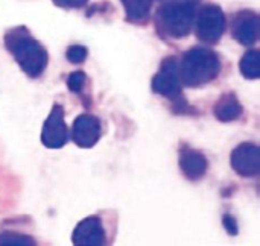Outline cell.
I'll use <instances>...</instances> for the list:
<instances>
[{
	"label": "cell",
	"instance_id": "1",
	"mask_svg": "<svg viewBox=\"0 0 260 246\" xmlns=\"http://www.w3.org/2000/svg\"><path fill=\"white\" fill-rule=\"evenodd\" d=\"M3 44L26 76L37 79L46 72L49 53L26 26L8 29L3 37Z\"/></svg>",
	"mask_w": 260,
	"mask_h": 246
},
{
	"label": "cell",
	"instance_id": "2",
	"mask_svg": "<svg viewBox=\"0 0 260 246\" xmlns=\"http://www.w3.org/2000/svg\"><path fill=\"white\" fill-rule=\"evenodd\" d=\"M200 0H161L155 12V29L160 37L181 40L189 37Z\"/></svg>",
	"mask_w": 260,
	"mask_h": 246
},
{
	"label": "cell",
	"instance_id": "3",
	"mask_svg": "<svg viewBox=\"0 0 260 246\" xmlns=\"http://www.w3.org/2000/svg\"><path fill=\"white\" fill-rule=\"evenodd\" d=\"M178 65L183 87L187 88H200L213 82L222 67L219 55L213 49L203 46L186 50Z\"/></svg>",
	"mask_w": 260,
	"mask_h": 246
},
{
	"label": "cell",
	"instance_id": "4",
	"mask_svg": "<svg viewBox=\"0 0 260 246\" xmlns=\"http://www.w3.org/2000/svg\"><path fill=\"white\" fill-rule=\"evenodd\" d=\"M151 88L155 94L171 100L175 114H197L183 96V82L180 78V65L175 56H166L158 72L151 81Z\"/></svg>",
	"mask_w": 260,
	"mask_h": 246
},
{
	"label": "cell",
	"instance_id": "5",
	"mask_svg": "<svg viewBox=\"0 0 260 246\" xmlns=\"http://www.w3.org/2000/svg\"><path fill=\"white\" fill-rule=\"evenodd\" d=\"M227 27V17L219 5L207 3L203 6H198L195 20H193V29L197 38L209 46L216 44Z\"/></svg>",
	"mask_w": 260,
	"mask_h": 246
},
{
	"label": "cell",
	"instance_id": "6",
	"mask_svg": "<svg viewBox=\"0 0 260 246\" xmlns=\"http://www.w3.org/2000/svg\"><path fill=\"white\" fill-rule=\"evenodd\" d=\"M72 243L75 246H104L111 243L102 218L93 215L82 219L72 233Z\"/></svg>",
	"mask_w": 260,
	"mask_h": 246
},
{
	"label": "cell",
	"instance_id": "7",
	"mask_svg": "<svg viewBox=\"0 0 260 246\" xmlns=\"http://www.w3.org/2000/svg\"><path fill=\"white\" fill-rule=\"evenodd\" d=\"M69 128L64 120V108L55 103L44 120L41 129V143L47 149H61L69 142Z\"/></svg>",
	"mask_w": 260,
	"mask_h": 246
},
{
	"label": "cell",
	"instance_id": "8",
	"mask_svg": "<svg viewBox=\"0 0 260 246\" xmlns=\"http://www.w3.org/2000/svg\"><path fill=\"white\" fill-rule=\"evenodd\" d=\"M233 170L242 178H257L260 175V149L253 142L238 145L230 155Z\"/></svg>",
	"mask_w": 260,
	"mask_h": 246
},
{
	"label": "cell",
	"instance_id": "9",
	"mask_svg": "<svg viewBox=\"0 0 260 246\" xmlns=\"http://www.w3.org/2000/svg\"><path fill=\"white\" fill-rule=\"evenodd\" d=\"M230 30L233 40L245 47H251L259 38V14L251 9H242L232 15Z\"/></svg>",
	"mask_w": 260,
	"mask_h": 246
},
{
	"label": "cell",
	"instance_id": "10",
	"mask_svg": "<svg viewBox=\"0 0 260 246\" xmlns=\"http://www.w3.org/2000/svg\"><path fill=\"white\" fill-rule=\"evenodd\" d=\"M72 140L78 148L90 149L102 137L101 120L93 114H81L73 120L72 125Z\"/></svg>",
	"mask_w": 260,
	"mask_h": 246
},
{
	"label": "cell",
	"instance_id": "11",
	"mask_svg": "<svg viewBox=\"0 0 260 246\" xmlns=\"http://www.w3.org/2000/svg\"><path fill=\"white\" fill-rule=\"evenodd\" d=\"M178 164L181 169V173L189 181H200L204 178L209 169V160L207 157L198 151L193 149L189 145H181L178 152Z\"/></svg>",
	"mask_w": 260,
	"mask_h": 246
},
{
	"label": "cell",
	"instance_id": "12",
	"mask_svg": "<svg viewBox=\"0 0 260 246\" xmlns=\"http://www.w3.org/2000/svg\"><path fill=\"white\" fill-rule=\"evenodd\" d=\"M213 114L219 122L229 123V122H235L241 119V116L244 114V107L238 94L233 91H229V93H222L221 97L216 100L213 107Z\"/></svg>",
	"mask_w": 260,
	"mask_h": 246
},
{
	"label": "cell",
	"instance_id": "13",
	"mask_svg": "<svg viewBox=\"0 0 260 246\" xmlns=\"http://www.w3.org/2000/svg\"><path fill=\"white\" fill-rule=\"evenodd\" d=\"M125 9V20L134 24L148 21L154 0H120Z\"/></svg>",
	"mask_w": 260,
	"mask_h": 246
},
{
	"label": "cell",
	"instance_id": "14",
	"mask_svg": "<svg viewBox=\"0 0 260 246\" xmlns=\"http://www.w3.org/2000/svg\"><path fill=\"white\" fill-rule=\"evenodd\" d=\"M260 53L257 49H248V52L244 53L241 62H239V70L241 75L248 79V81H257L260 78L259 67Z\"/></svg>",
	"mask_w": 260,
	"mask_h": 246
},
{
	"label": "cell",
	"instance_id": "15",
	"mask_svg": "<svg viewBox=\"0 0 260 246\" xmlns=\"http://www.w3.org/2000/svg\"><path fill=\"white\" fill-rule=\"evenodd\" d=\"M0 245H14V246H32L37 245V240L29 236V234H23L20 231L15 230H3L0 233Z\"/></svg>",
	"mask_w": 260,
	"mask_h": 246
},
{
	"label": "cell",
	"instance_id": "16",
	"mask_svg": "<svg viewBox=\"0 0 260 246\" xmlns=\"http://www.w3.org/2000/svg\"><path fill=\"white\" fill-rule=\"evenodd\" d=\"M87 85V75L82 72V70H76V72H72L67 78V87L72 93L75 94H81L84 91Z\"/></svg>",
	"mask_w": 260,
	"mask_h": 246
},
{
	"label": "cell",
	"instance_id": "17",
	"mask_svg": "<svg viewBox=\"0 0 260 246\" xmlns=\"http://www.w3.org/2000/svg\"><path fill=\"white\" fill-rule=\"evenodd\" d=\"M66 56H67L69 62H72V64H82L88 56V50L82 44H72L67 49Z\"/></svg>",
	"mask_w": 260,
	"mask_h": 246
},
{
	"label": "cell",
	"instance_id": "18",
	"mask_svg": "<svg viewBox=\"0 0 260 246\" xmlns=\"http://www.w3.org/2000/svg\"><path fill=\"white\" fill-rule=\"evenodd\" d=\"M222 225H224V228H225V231L230 234V236H238V233H239V225H238V221H236V218L235 216H232V215H224L222 216Z\"/></svg>",
	"mask_w": 260,
	"mask_h": 246
},
{
	"label": "cell",
	"instance_id": "19",
	"mask_svg": "<svg viewBox=\"0 0 260 246\" xmlns=\"http://www.w3.org/2000/svg\"><path fill=\"white\" fill-rule=\"evenodd\" d=\"M55 6L61 9H81L84 8L88 0H52Z\"/></svg>",
	"mask_w": 260,
	"mask_h": 246
}]
</instances>
